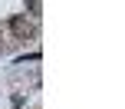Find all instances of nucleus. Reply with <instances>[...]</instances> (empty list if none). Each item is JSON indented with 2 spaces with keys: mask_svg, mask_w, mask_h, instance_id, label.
<instances>
[{
  "mask_svg": "<svg viewBox=\"0 0 125 109\" xmlns=\"http://www.w3.org/2000/svg\"><path fill=\"white\" fill-rule=\"evenodd\" d=\"M10 30L17 33V36H26V33H33V23H30L26 17H13V20H10Z\"/></svg>",
  "mask_w": 125,
  "mask_h": 109,
  "instance_id": "1",
  "label": "nucleus"
}]
</instances>
